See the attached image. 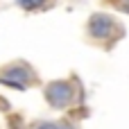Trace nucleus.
Segmentation results:
<instances>
[]
</instances>
